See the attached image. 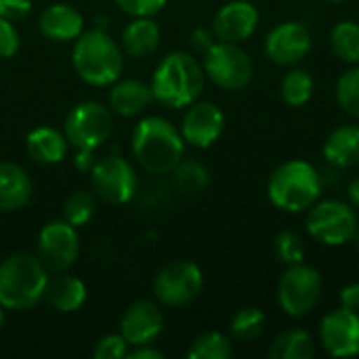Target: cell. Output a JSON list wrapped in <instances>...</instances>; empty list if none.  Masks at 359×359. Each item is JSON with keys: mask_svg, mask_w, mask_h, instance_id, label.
Wrapping results in <instances>:
<instances>
[{"mask_svg": "<svg viewBox=\"0 0 359 359\" xmlns=\"http://www.w3.org/2000/svg\"><path fill=\"white\" fill-rule=\"evenodd\" d=\"M130 149L143 170L151 175H168L183 160L185 141L170 120L162 116H147L135 126Z\"/></svg>", "mask_w": 359, "mask_h": 359, "instance_id": "obj_1", "label": "cell"}, {"mask_svg": "<svg viewBox=\"0 0 359 359\" xmlns=\"http://www.w3.org/2000/svg\"><path fill=\"white\" fill-rule=\"evenodd\" d=\"M204 84L206 74L198 57L185 50H172L156 65L149 86L158 103L183 109L200 99Z\"/></svg>", "mask_w": 359, "mask_h": 359, "instance_id": "obj_2", "label": "cell"}, {"mask_svg": "<svg viewBox=\"0 0 359 359\" xmlns=\"http://www.w3.org/2000/svg\"><path fill=\"white\" fill-rule=\"evenodd\" d=\"M76 76L90 86H111L124 69L122 46L103 29H84L72 48Z\"/></svg>", "mask_w": 359, "mask_h": 359, "instance_id": "obj_3", "label": "cell"}, {"mask_svg": "<svg viewBox=\"0 0 359 359\" xmlns=\"http://www.w3.org/2000/svg\"><path fill=\"white\" fill-rule=\"evenodd\" d=\"M48 271L36 255L15 252L0 263V305L6 311L34 309L44 299Z\"/></svg>", "mask_w": 359, "mask_h": 359, "instance_id": "obj_4", "label": "cell"}, {"mask_svg": "<svg viewBox=\"0 0 359 359\" xmlns=\"http://www.w3.org/2000/svg\"><path fill=\"white\" fill-rule=\"evenodd\" d=\"M320 170L307 160H288L280 164L267 181L269 202L284 212H305L322 196Z\"/></svg>", "mask_w": 359, "mask_h": 359, "instance_id": "obj_5", "label": "cell"}, {"mask_svg": "<svg viewBox=\"0 0 359 359\" xmlns=\"http://www.w3.org/2000/svg\"><path fill=\"white\" fill-rule=\"evenodd\" d=\"M63 133L67 137L69 147L99 149L114 133V111L109 105H103L101 101H82L69 109L63 122Z\"/></svg>", "mask_w": 359, "mask_h": 359, "instance_id": "obj_6", "label": "cell"}, {"mask_svg": "<svg viewBox=\"0 0 359 359\" xmlns=\"http://www.w3.org/2000/svg\"><path fill=\"white\" fill-rule=\"evenodd\" d=\"M324 292L322 273L303 263L288 265L278 282V305L288 318H305L309 316Z\"/></svg>", "mask_w": 359, "mask_h": 359, "instance_id": "obj_7", "label": "cell"}, {"mask_svg": "<svg viewBox=\"0 0 359 359\" xmlns=\"http://www.w3.org/2000/svg\"><path fill=\"white\" fill-rule=\"evenodd\" d=\"M202 67L206 78L223 90H242L255 76L250 55L236 42L217 40L204 55Z\"/></svg>", "mask_w": 359, "mask_h": 359, "instance_id": "obj_8", "label": "cell"}, {"mask_svg": "<svg viewBox=\"0 0 359 359\" xmlns=\"http://www.w3.org/2000/svg\"><path fill=\"white\" fill-rule=\"evenodd\" d=\"M358 227V212L345 200H318L307 212V231L324 246H343L351 242Z\"/></svg>", "mask_w": 359, "mask_h": 359, "instance_id": "obj_9", "label": "cell"}, {"mask_svg": "<svg viewBox=\"0 0 359 359\" xmlns=\"http://www.w3.org/2000/svg\"><path fill=\"white\" fill-rule=\"evenodd\" d=\"M154 297L162 307H185L204 288V273L198 263L177 259L166 263L154 278Z\"/></svg>", "mask_w": 359, "mask_h": 359, "instance_id": "obj_10", "label": "cell"}, {"mask_svg": "<svg viewBox=\"0 0 359 359\" xmlns=\"http://www.w3.org/2000/svg\"><path fill=\"white\" fill-rule=\"evenodd\" d=\"M137 172L133 164L122 156H105L90 168V187L95 196L111 206H120L133 200L137 194Z\"/></svg>", "mask_w": 359, "mask_h": 359, "instance_id": "obj_11", "label": "cell"}, {"mask_svg": "<svg viewBox=\"0 0 359 359\" xmlns=\"http://www.w3.org/2000/svg\"><path fill=\"white\" fill-rule=\"evenodd\" d=\"M80 255V236L78 227L67 221H50L46 223L36 242V257L46 267L48 273L67 271Z\"/></svg>", "mask_w": 359, "mask_h": 359, "instance_id": "obj_12", "label": "cell"}, {"mask_svg": "<svg viewBox=\"0 0 359 359\" xmlns=\"http://www.w3.org/2000/svg\"><path fill=\"white\" fill-rule=\"evenodd\" d=\"M320 345L332 358L359 355V311L339 307L320 322Z\"/></svg>", "mask_w": 359, "mask_h": 359, "instance_id": "obj_13", "label": "cell"}, {"mask_svg": "<svg viewBox=\"0 0 359 359\" xmlns=\"http://www.w3.org/2000/svg\"><path fill=\"white\" fill-rule=\"evenodd\" d=\"M311 32L301 21H282L265 36V55L276 65H297L311 53Z\"/></svg>", "mask_w": 359, "mask_h": 359, "instance_id": "obj_14", "label": "cell"}, {"mask_svg": "<svg viewBox=\"0 0 359 359\" xmlns=\"http://www.w3.org/2000/svg\"><path fill=\"white\" fill-rule=\"evenodd\" d=\"M179 130L185 145H191L196 149H208L221 139L225 130V114L212 101L198 99L187 105Z\"/></svg>", "mask_w": 359, "mask_h": 359, "instance_id": "obj_15", "label": "cell"}, {"mask_svg": "<svg viewBox=\"0 0 359 359\" xmlns=\"http://www.w3.org/2000/svg\"><path fill=\"white\" fill-rule=\"evenodd\" d=\"M164 330V311L160 303L154 301H135L126 307L120 318V334L130 347L154 343Z\"/></svg>", "mask_w": 359, "mask_h": 359, "instance_id": "obj_16", "label": "cell"}, {"mask_svg": "<svg viewBox=\"0 0 359 359\" xmlns=\"http://www.w3.org/2000/svg\"><path fill=\"white\" fill-rule=\"evenodd\" d=\"M259 8L248 0H231L223 4L212 19V34L223 42H244L248 40L259 25Z\"/></svg>", "mask_w": 359, "mask_h": 359, "instance_id": "obj_17", "label": "cell"}, {"mask_svg": "<svg viewBox=\"0 0 359 359\" xmlns=\"http://www.w3.org/2000/svg\"><path fill=\"white\" fill-rule=\"evenodd\" d=\"M38 29L46 40L74 42L84 32V17L76 6L57 2L38 15Z\"/></svg>", "mask_w": 359, "mask_h": 359, "instance_id": "obj_18", "label": "cell"}, {"mask_svg": "<svg viewBox=\"0 0 359 359\" xmlns=\"http://www.w3.org/2000/svg\"><path fill=\"white\" fill-rule=\"evenodd\" d=\"M156 99H154L151 86L137 78H124V80L118 78L109 86V93H107V105L114 111V116H120V118H137Z\"/></svg>", "mask_w": 359, "mask_h": 359, "instance_id": "obj_19", "label": "cell"}, {"mask_svg": "<svg viewBox=\"0 0 359 359\" xmlns=\"http://www.w3.org/2000/svg\"><path fill=\"white\" fill-rule=\"evenodd\" d=\"M86 284L67 271H59L48 278L44 288V299L57 313H76L86 303Z\"/></svg>", "mask_w": 359, "mask_h": 359, "instance_id": "obj_20", "label": "cell"}, {"mask_svg": "<svg viewBox=\"0 0 359 359\" xmlns=\"http://www.w3.org/2000/svg\"><path fill=\"white\" fill-rule=\"evenodd\" d=\"M34 185L29 175L15 162H0V212H17L29 204Z\"/></svg>", "mask_w": 359, "mask_h": 359, "instance_id": "obj_21", "label": "cell"}, {"mask_svg": "<svg viewBox=\"0 0 359 359\" xmlns=\"http://www.w3.org/2000/svg\"><path fill=\"white\" fill-rule=\"evenodd\" d=\"M25 149L34 162L53 166L65 160L69 143L63 130H57L53 126H36L25 137Z\"/></svg>", "mask_w": 359, "mask_h": 359, "instance_id": "obj_22", "label": "cell"}, {"mask_svg": "<svg viewBox=\"0 0 359 359\" xmlns=\"http://www.w3.org/2000/svg\"><path fill=\"white\" fill-rule=\"evenodd\" d=\"M324 160L334 168H353L359 164V124H343L334 128L322 147Z\"/></svg>", "mask_w": 359, "mask_h": 359, "instance_id": "obj_23", "label": "cell"}, {"mask_svg": "<svg viewBox=\"0 0 359 359\" xmlns=\"http://www.w3.org/2000/svg\"><path fill=\"white\" fill-rule=\"evenodd\" d=\"M162 40V29L154 17H133L122 29L120 46L128 57H147L156 53Z\"/></svg>", "mask_w": 359, "mask_h": 359, "instance_id": "obj_24", "label": "cell"}, {"mask_svg": "<svg viewBox=\"0 0 359 359\" xmlns=\"http://www.w3.org/2000/svg\"><path fill=\"white\" fill-rule=\"evenodd\" d=\"M316 355V339L303 328L284 330L269 345L271 359H311Z\"/></svg>", "mask_w": 359, "mask_h": 359, "instance_id": "obj_25", "label": "cell"}, {"mask_svg": "<svg viewBox=\"0 0 359 359\" xmlns=\"http://www.w3.org/2000/svg\"><path fill=\"white\" fill-rule=\"evenodd\" d=\"M330 48L343 63H359V23L345 19L330 29Z\"/></svg>", "mask_w": 359, "mask_h": 359, "instance_id": "obj_26", "label": "cell"}, {"mask_svg": "<svg viewBox=\"0 0 359 359\" xmlns=\"http://www.w3.org/2000/svg\"><path fill=\"white\" fill-rule=\"evenodd\" d=\"M236 353L233 343L227 334L219 330H208L196 337L187 349L189 359H231Z\"/></svg>", "mask_w": 359, "mask_h": 359, "instance_id": "obj_27", "label": "cell"}, {"mask_svg": "<svg viewBox=\"0 0 359 359\" xmlns=\"http://www.w3.org/2000/svg\"><path fill=\"white\" fill-rule=\"evenodd\" d=\"M313 78L307 69L301 67H292L284 78H282V99L284 103H288L290 107H303L311 95H313Z\"/></svg>", "mask_w": 359, "mask_h": 359, "instance_id": "obj_28", "label": "cell"}, {"mask_svg": "<svg viewBox=\"0 0 359 359\" xmlns=\"http://www.w3.org/2000/svg\"><path fill=\"white\" fill-rule=\"evenodd\" d=\"M97 212V196L86 189L72 191L63 202V221L74 227H84Z\"/></svg>", "mask_w": 359, "mask_h": 359, "instance_id": "obj_29", "label": "cell"}, {"mask_svg": "<svg viewBox=\"0 0 359 359\" xmlns=\"http://www.w3.org/2000/svg\"><path fill=\"white\" fill-rule=\"evenodd\" d=\"M265 324H267V318L259 307H244L231 318L229 332L233 339L248 343V341H255L263 334Z\"/></svg>", "mask_w": 359, "mask_h": 359, "instance_id": "obj_30", "label": "cell"}, {"mask_svg": "<svg viewBox=\"0 0 359 359\" xmlns=\"http://www.w3.org/2000/svg\"><path fill=\"white\" fill-rule=\"evenodd\" d=\"M337 103L339 107L359 120V65L355 63L337 80Z\"/></svg>", "mask_w": 359, "mask_h": 359, "instance_id": "obj_31", "label": "cell"}, {"mask_svg": "<svg viewBox=\"0 0 359 359\" xmlns=\"http://www.w3.org/2000/svg\"><path fill=\"white\" fill-rule=\"evenodd\" d=\"M172 175H175V185L185 194H200L208 185V170L196 160H187V162L181 160L179 166L172 170Z\"/></svg>", "mask_w": 359, "mask_h": 359, "instance_id": "obj_32", "label": "cell"}, {"mask_svg": "<svg viewBox=\"0 0 359 359\" xmlns=\"http://www.w3.org/2000/svg\"><path fill=\"white\" fill-rule=\"evenodd\" d=\"M276 257L288 267L305 261V244L299 233L294 231H280L273 240Z\"/></svg>", "mask_w": 359, "mask_h": 359, "instance_id": "obj_33", "label": "cell"}, {"mask_svg": "<svg viewBox=\"0 0 359 359\" xmlns=\"http://www.w3.org/2000/svg\"><path fill=\"white\" fill-rule=\"evenodd\" d=\"M130 345L124 341L120 332L105 334L93 345V358L95 359H126Z\"/></svg>", "mask_w": 359, "mask_h": 359, "instance_id": "obj_34", "label": "cell"}, {"mask_svg": "<svg viewBox=\"0 0 359 359\" xmlns=\"http://www.w3.org/2000/svg\"><path fill=\"white\" fill-rule=\"evenodd\" d=\"M118 8L130 17H156L168 0H114Z\"/></svg>", "mask_w": 359, "mask_h": 359, "instance_id": "obj_35", "label": "cell"}, {"mask_svg": "<svg viewBox=\"0 0 359 359\" xmlns=\"http://www.w3.org/2000/svg\"><path fill=\"white\" fill-rule=\"evenodd\" d=\"M19 50V32L13 21L0 17V59H11Z\"/></svg>", "mask_w": 359, "mask_h": 359, "instance_id": "obj_36", "label": "cell"}, {"mask_svg": "<svg viewBox=\"0 0 359 359\" xmlns=\"http://www.w3.org/2000/svg\"><path fill=\"white\" fill-rule=\"evenodd\" d=\"M34 8V0H0V17L8 21H21L25 19Z\"/></svg>", "mask_w": 359, "mask_h": 359, "instance_id": "obj_37", "label": "cell"}, {"mask_svg": "<svg viewBox=\"0 0 359 359\" xmlns=\"http://www.w3.org/2000/svg\"><path fill=\"white\" fill-rule=\"evenodd\" d=\"M215 42H217V38H215L212 29H206V27H196V29L191 32V36H189L191 48H194L196 53H200V55H204Z\"/></svg>", "mask_w": 359, "mask_h": 359, "instance_id": "obj_38", "label": "cell"}, {"mask_svg": "<svg viewBox=\"0 0 359 359\" xmlns=\"http://www.w3.org/2000/svg\"><path fill=\"white\" fill-rule=\"evenodd\" d=\"M339 301H341V307L359 311V282H351V284L343 286L339 292Z\"/></svg>", "mask_w": 359, "mask_h": 359, "instance_id": "obj_39", "label": "cell"}, {"mask_svg": "<svg viewBox=\"0 0 359 359\" xmlns=\"http://www.w3.org/2000/svg\"><path fill=\"white\" fill-rule=\"evenodd\" d=\"M126 359H164V353L156 347H151V343L147 345H137V347H130Z\"/></svg>", "mask_w": 359, "mask_h": 359, "instance_id": "obj_40", "label": "cell"}, {"mask_svg": "<svg viewBox=\"0 0 359 359\" xmlns=\"http://www.w3.org/2000/svg\"><path fill=\"white\" fill-rule=\"evenodd\" d=\"M93 154H95V151L78 149V154H76V166H78L80 170H90V168L95 166V162H97V158H95Z\"/></svg>", "mask_w": 359, "mask_h": 359, "instance_id": "obj_41", "label": "cell"}, {"mask_svg": "<svg viewBox=\"0 0 359 359\" xmlns=\"http://www.w3.org/2000/svg\"><path fill=\"white\" fill-rule=\"evenodd\" d=\"M347 202L359 210V177L358 179H353L349 185H347Z\"/></svg>", "mask_w": 359, "mask_h": 359, "instance_id": "obj_42", "label": "cell"}, {"mask_svg": "<svg viewBox=\"0 0 359 359\" xmlns=\"http://www.w3.org/2000/svg\"><path fill=\"white\" fill-rule=\"evenodd\" d=\"M4 311H6V309H4V307L0 305V330L4 328V320H6V316H4Z\"/></svg>", "mask_w": 359, "mask_h": 359, "instance_id": "obj_43", "label": "cell"}, {"mask_svg": "<svg viewBox=\"0 0 359 359\" xmlns=\"http://www.w3.org/2000/svg\"><path fill=\"white\" fill-rule=\"evenodd\" d=\"M351 242L355 244V248H358V250H359V227H358V229H355V233H353V238H351Z\"/></svg>", "mask_w": 359, "mask_h": 359, "instance_id": "obj_44", "label": "cell"}, {"mask_svg": "<svg viewBox=\"0 0 359 359\" xmlns=\"http://www.w3.org/2000/svg\"><path fill=\"white\" fill-rule=\"evenodd\" d=\"M326 2H334V4H339V2H345V0H326Z\"/></svg>", "mask_w": 359, "mask_h": 359, "instance_id": "obj_45", "label": "cell"}]
</instances>
